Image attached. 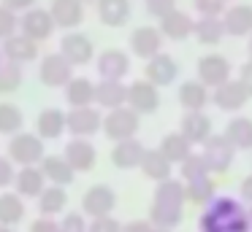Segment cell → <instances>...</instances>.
I'll return each mask as SVG.
<instances>
[{
    "instance_id": "obj_1",
    "label": "cell",
    "mask_w": 252,
    "mask_h": 232,
    "mask_svg": "<svg viewBox=\"0 0 252 232\" xmlns=\"http://www.w3.org/2000/svg\"><path fill=\"white\" fill-rule=\"evenodd\" d=\"M201 232H252L250 213L244 205L230 194L214 197L209 205H203V213L198 219Z\"/></svg>"
},
{
    "instance_id": "obj_2",
    "label": "cell",
    "mask_w": 252,
    "mask_h": 232,
    "mask_svg": "<svg viewBox=\"0 0 252 232\" xmlns=\"http://www.w3.org/2000/svg\"><path fill=\"white\" fill-rule=\"evenodd\" d=\"M46 156L44 151V138L33 132H17L11 140H8V159L19 167L28 165H41Z\"/></svg>"
},
{
    "instance_id": "obj_3",
    "label": "cell",
    "mask_w": 252,
    "mask_h": 232,
    "mask_svg": "<svg viewBox=\"0 0 252 232\" xmlns=\"http://www.w3.org/2000/svg\"><path fill=\"white\" fill-rule=\"evenodd\" d=\"M138 127H141V119H138V113L133 111L130 105L114 108V111H109L103 116V132H106V138L114 140V143L130 140L133 135L138 132Z\"/></svg>"
},
{
    "instance_id": "obj_4",
    "label": "cell",
    "mask_w": 252,
    "mask_h": 232,
    "mask_svg": "<svg viewBox=\"0 0 252 232\" xmlns=\"http://www.w3.org/2000/svg\"><path fill=\"white\" fill-rule=\"evenodd\" d=\"M38 78H41L44 86H52V89H60L63 86V89H65V86L71 84V78H73V65L68 62L60 52L46 54V57L41 59V65H38Z\"/></svg>"
},
{
    "instance_id": "obj_5",
    "label": "cell",
    "mask_w": 252,
    "mask_h": 232,
    "mask_svg": "<svg viewBox=\"0 0 252 232\" xmlns=\"http://www.w3.org/2000/svg\"><path fill=\"white\" fill-rule=\"evenodd\" d=\"M201 156H203V162H206L209 173H225L233 165L236 146L228 140V135H212V138L203 143Z\"/></svg>"
},
{
    "instance_id": "obj_6",
    "label": "cell",
    "mask_w": 252,
    "mask_h": 232,
    "mask_svg": "<svg viewBox=\"0 0 252 232\" xmlns=\"http://www.w3.org/2000/svg\"><path fill=\"white\" fill-rule=\"evenodd\" d=\"M114 205H117L114 189L106 186V183H95L82 197V213L90 216V219H100V216H111Z\"/></svg>"
},
{
    "instance_id": "obj_7",
    "label": "cell",
    "mask_w": 252,
    "mask_h": 232,
    "mask_svg": "<svg viewBox=\"0 0 252 232\" xmlns=\"http://www.w3.org/2000/svg\"><path fill=\"white\" fill-rule=\"evenodd\" d=\"M55 19H52V11L49 8H28L22 14V19H19V32L28 38H33L35 43L46 41V38H52V32H55Z\"/></svg>"
},
{
    "instance_id": "obj_8",
    "label": "cell",
    "mask_w": 252,
    "mask_h": 232,
    "mask_svg": "<svg viewBox=\"0 0 252 232\" xmlns=\"http://www.w3.org/2000/svg\"><path fill=\"white\" fill-rule=\"evenodd\" d=\"M230 73H233V68L222 54H206L198 59V81L206 84L209 89H217L225 81H230Z\"/></svg>"
},
{
    "instance_id": "obj_9",
    "label": "cell",
    "mask_w": 252,
    "mask_h": 232,
    "mask_svg": "<svg viewBox=\"0 0 252 232\" xmlns=\"http://www.w3.org/2000/svg\"><path fill=\"white\" fill-rule=\"evenodd\" d=\"M98 129H103V113L93 105L84 108H71L68 111V132L73 138H90Z\"/></svg>"
},
{
    "instance_id": "obj_10",
    "label": "cell",
    "mask_w": 252,
    "mask_h": 232,
    "mask_svg": "<svg viewBox=\"0 0 252 232\" xmlns=\"http://www.w3.org/2000/svg\"><path fill=\"white\" fill-rule=\"evenodd\" d=\"M93 52H95L93 41H90L84 32H65V35L60 38V54L73 65V68L93 62Z\"/></svg>"
},
{
    "instance_id": "obj_11",
    "label": "cell",
    "mask_w": 252,
    "mask_h": 232,
    "mask_svg": "<svg viewBox=\"0 0 252 232\" xmlns=\"http://www.w3.org/2000/svg\"><path fill=\"white\" fill-rule=\"evenodd\" d=\"M130 52L136 54V57L141 59H152L160 54V49H163V32L158 30V27H136V30L130 32Z\"/></svg>"
},
{
    "instance_id": "obj_12",
    "label": "cell",
    "mask_w": 252,
    "mask_h": 232,
    "mask_svg": "<svg viewBox=\"0 0 252 232\" xmlns=\"http://www.w3.org/2000/svg\"><path fill=\"white\" fill-rule=\"evenodd\" d=\"M127 105L136 113H155L160 108V95L152 81H133L127 86Z\"/></svg>"
},
{
    "instance_id": "obj_13",
    "label": "cell",
    "mask_w": 252,
    "mask_h": 232,
    "mask_svg": "<svg viewBox=\"0 0 252 232\" xmlns=\"http://www.w3.org/2000/svg\"><path fill=\"white\" fill-rule=\"evenodd\" d=\"M250 100V95H247L244 84H241L239 78H230L225 81L222 86H217V89L212 92V103L220 108V111H241L244 108V103Z\"/></svg>"
},
{
    "instance_id": "obj_14",
    "label": "cell",
    "mask_w": 252,
    "mask_h": 232,
    "mask_svg": "<svg viewBox=\"0 0 252 232\" xmlns=\"http://www.w3.org/2000/svg\"><path fill=\"white\" fill-rule=\"evenodd\" d=\"M63 156L71 162V167L76 173H87V170H93V167H95L98 151H95V146L90 143L87 138H73V140H68V143H65Z\"/></svg>"
},
{
    "instance_id": "obj_15",
    "label": "cell",
    "mask_w": 252,
    "mask_h": 232,
    "mask_svg": "<svg viewBox=\"0 0 252 232\" xmlns=\"http://www.w3.org/2000/svg\"><path fill=\"white\" fill-rule=\"evenodd\" d=\"M144 73H147V81H152V84L160 89V86H168V84H174V81H176V76H179V65L174 62L171 54L160 52L158 57L147 59Z\"/></svg>"
},
{
    "instance_id": "obj_16",
    "label": "cell",
    "mask_w": 252,
    "mask_h": 232,
    "mask_svg": "<svg viewBox=\"0 0 252 232\" xmlns=\"http://www.w3.org/2000/svg\"><path fill=\"white\" fill-rule=\"evenodd\" d=\"M52 19L63 30H73L84 22V3L82 0H52L49 5Z\"/></svg>"
},
{
    "instance_id": "obj_17",
    "label": "cell",
    "mask_w": 252,
    "mask_h": 232,
    "mask_svg": "<svg viewBox=\"0 0 252 232\" xmlns=\"http://www.w3.org/2000/svg\"><path fill=\"white\" fill-rule=\"evenodd\" d=\"M144 154H147V149L141 146V140H120L111 149V165L120 167V170H133V167H141Z\"/></svg>"
},
{
    "instance_id": "obj_18",
    "label": "cell",
    "mask_w": 252,
    "mask_h": 232,
    "mask_svg": "<svg viewBox=\"0 0 252 232\" xmlns=\"http://www.w3.org/2000/svg\"><path fill=\"white\" fill-rule=\"evenodd\" d=\"M98 73L100 78L109 81H122L127 73H130V57L120 49H109L98 57Z\"/></svg>"
},
{
    "instance_id": "obj_19",
    "label": "cell",
    "mask_w": 252,
    "mask_h": 232,
    "mask_svg": "<svg viewBox=\"0 0 252 232\" xmlns=\"http://www.w3.org/2000/svg\"><path fill=\"white\" fill-rule=\"evenodd\" d=\"M14 189H17V194H22V197H38L46 189V176H44V170H41V165L19 167L17 176H14Z\"/></svg>"
},
{
    "instance_id": "obj_20",
    "label": "cell",
    "mask_w": 252,
    "mask_h": 232,
    "mask_svg": "<svg viewBox=\"0 0 252 232\" xmlns=\"http://www.w3.org/2000/svg\"><path fill=\"white\" fill-rule=\"evenodd\" d=\"M192 30H195V19L187 11L176 8L160 19V32H163V38H171V41H185L192 35Z\"/></svg>"
},
{
    "instance_id": "obj_21",
    "label": "cell",
    "mask_w": 252,
    "mask_h": 232,
    "mask_svg": "<svg viewBox=\"0 0 252 232\" xmlns=\"http://www.w3.org/2000/svg\"><path fill=\"white\" fill-rule=\"evenodd\" d=\"M222 22H225V32L228 35H233V38L252 35V5H247V3L230 5L222 14Z\"/></svg>"
},
{
    "instance_id": "obj_22",
    "label": "cell",
    "mask_w": 252,
    "mask_h": 232,
    "mask_svg": "<svg viewBox=\"0 0 252 232\" xmlns=\"http://www.w3.org/2000/svg\"><path fill=\"white\" fill-rule=\"evenodd\" d=\"M3 54H6L8 62H17V65L33 62V59L38 57V43H35L33 38L17 32V35H11L8 41H3Z\"/></svg>"
},
{
    "instance_id": "obj_23",
    "label": "cell",
    "mask_w": 252,
    "mask_h": 232,
    "mask_svg": "<svg viewBox=\"0 0 252 232\" xmlns=\"http://www.w3.org/2000/svg\"><path fill=\"white\" fill-rule=\"evenodd\" d=\"M182 135H185L190 143H206L212 138V119L203 111H187L182 116Z\"/></svg>"
},
{
    "instance_id": "obj_24",
    "label": "cell",
    "mask_w": 252,
    "mask_h": 232,
    "mask_svg": "<svg viewBox=\"0 0 252 232\" xmlns=\"http://www.w3.org/2000/svg\"><path fill=\"white\" fill-rule=\"evenodd\" d=\"M35 129L44 140H57L68 129V113H63L60 108H44L35 119Z\"/></svg>"
},
{
    "instance_id": "obj_25",
    "label": "cell",
    "mask_w": 252,
    "mask_h": 232,
    "mask_svg": "<svg viewBox=\"0 0 252 232\" xmlns=\"http://www.w3.org/2000/svg\"><path fill=\"white\" fill-rule=\"evenodd\" d=\"M185 219V205L179 203H163V200H152V208H149V221L155 227H163V230H174L182 224Z\"/></svg>"
},
{
    "instance_id": "obj_26",
    "label": "cell",
    "mask_w": 252,
    "mask_h": 232,
    "mask_svg": "<svg viewBox=\"0 0 252 232\" xmlns=\"http://www.w3.org/2000/svg\"><path fill=\"white\" fill-rule=\"evenodd\" d=\"M41 170H44L46 181L55 183V186H68V183H73V178H76V170L71 167V162H68L65 156H60V154L44 156Z\"/></svg>"
},
{
    "instance_id": "obj_27",
    "label": "cell",
    "mask_w": 252,
    "mask_h": 232,
    "mask_svg": "<svg viewBox=\"0 0 252 232\" xmlns=\"http://www.w3.org/2000/svg\"><path fill=\"white\" fill-rule=\"evenodd\" d=\"M95 103L106 111H114V108L127 105V86L122 81H109V78H100L98 92H95Z\"/></svg>"
},
{
    "instance_id": "obj_28",
    "label": "cell",
    "mask_w": 252,
    "mask_h": 232,
    "mask_svg": "<svg viewBox=\"0 0 252 232\" xmlns=\"http://www.w3.org/2000/svg\"><path fill=\"white\" fill-rule=\"evenodd\" d=\"M95 92H98V84H93L84 76H73L71 84L65 86V100L71 108H84L95 103Z\"/></svg>"
},
{
    "instance_id": "obj_29",
    "label": "cell",
    "mask_w": 252,
    "mask_h": 232,
    "mask_svg": "<svg viewBox=\"0 0 252 232\" xmlns=\"http://www.w3.org/2000/svg\"><path fill=\"white\" fill-rule=\"evenodd\" d=\"M192 35H195L198 43H203V46H217V43L228 35V32H225L222 16H201V19L195 22Z\"/></svg>"
},
{
    "instance_id": "obj_30",
    "label": "cell",
    "mask_w": 252,
    "mask_h": 232,
    "mask_svg": "<svg viewBox=\"0 0 252 232\" xmlns=\"http://www.w3.org/2000/svg\"><path fill=\"white\" fill-rule=\"evenodd\" d=\"M98 19L106 27H122L130 19V0H98Z\"/></svg>"
},
{
    "instance_id": "obj_31",
    "label": "cell",
    "mask_w": 252,
    "mask_h": 232,
    "mask_svg": "<svg viewBox=\"0 0 252 232\" xmlns=\"http://www.w3.org/2000/svg\"><path fill=\"white\" fill-rule=\"evenodd\" d=\"M212 100L209 95V86L201 84V81H185L179 86V105L185 111H203V105Z\"/></svg>"
},
{
    "instance_id": "obj_32",
    "label": "cell",
    "mask_w": 252,
    "mask_h": 232,
    "mask_svg": "<svg viewBox=\"0 0 252 232\" xmlns=\"http://www.w3.org/2000/svg\"><path fill=\"white\" fill-rule=\"evenodd\" d=\"M171 167H174V162L165 159V154L160 149H147V154H144V159H141L144 176L152 178V181H168Z\"/></svg>"
},
{
    "instance_id": "obj_33",
    "label": "cell",
    "mask_w": 252,
    "mask_h": 232,
    "mask_svg": "<svg viewBox=\"0 0 252 232\" xmlns=\"http://www.w3.org/2000/svg\"><path fill=\"white\" fill-rule=\"evenodd\" d=\"M160 151L165 154V159H168V162H174V165L179 162V165H182V162L192 154V143L182 132H168L163 138V143H160Z\"/></svg>"
},
{
    "instance_id": "obj_34",
    "label": "cell",
    "mask_w": 252,
    "mask_h": 232,
    "mask_svg": "<svg viewBox=\"0 0 252 232\" xmlns=\"http://www.w3.org/2000/svg\"><path fill=\"white\" fill-rule=\"evenodd\" d=\"M65 205H68L65 186H55V183H49V186L38 194V210H41V216H57L63 208H65Z\"/></svg>"
},
{
    "instance_id": "obj_35",
    "label": "cell",
    "mask_w": 252,
    "mask_h": 232,
    "mask_svg": "<svg viewBox=\"0 0 252 232\" xmlns=\"http://www.w3.org/2000/svg\"><path fill=\"white\" fill-rule=\"evenodd\" d=\"M225 135H228V140L236 146V149L250 151L252 149V119H247V116L230 119L228 127H225Z\"/></svg>"
},
{
    "instance_id": "obj_36",
    "label": "cell",
    "mask_w": 252,
    "mask_h": 232,
    "mask_svg": "<svg viewBox=\"0 0 252 232\" xmlns=\"http://www.w3.org/2000/svg\"><path fill=\"white\" fill-rule=\"evenodd\" d=\"M25 219V203H22V194L17 192H3L0 194V224H19Z\"/></svg>"
},
{
    "instance_id": "obj_37",
    "label": "cell",
    "mask_w": 252,
    "mask_h": 232,
    "mask_svg": "<svg viewBox=\"0 0 252 232\" xmlns=\"http://www.w3.org/2000/svg\"><path fill=\"white\" fill-rule=\"evenodd\" d=\"M185 192H187V203H195V205H209L214 197H217V189H214L212 178H198V181H187L185 183Z\"/></svg>"
},
{
    "instance_id": "obj_38",
    "label": "cell",
    "mask_w": 252,
    "mask_h": 232,
    "mask_svg": "<svg viewBox=\"0 0 252 232\" xmlns=\"http://www.w3.org/2000/svg\"><path fill=\"white\" fill-rule=\"evenodd\" d=\"M25 116L14 103H0V135H17L22 132Z\"/></svg>"
},
{
    "instance_id": "obj_39",
    "label": "cell",
    "mask_w": 252,
    "mask_h": 232,
    "mask_svg": "<svg viewBox=\"0 0 252 232\" xmlns=\"http://www.w3.org/2000/svg\"><path fill=\"white\" fill-rule=\"evenodd\" d=\"M152 200H163V203H179V205H185V200H187L185 183L176 181V178L160 181L158 189H155V197H152Z\"/></svg>"
},
{
    "instance_id": "obj_40",
    "label": "cell",
    "mask_w": 252,
    "mask_h": 232,
    "mask_svg": "<svg viewBox=\"0 0 252 232\" xmlns=\"http://www.w3.org/2000/svg\"><path fill=\"white\" fill-rule=\"evenodd\" d=\"M22 78H25V73H22V65H17V62H8V59H6V65L0 68V95H8V92H17L19 86H22Z\"/></svg>"
},
{
    "instance_id": "obj_41",
    "label": "cell",
    "mask_w": 252,
    "mask_h": 232,
    "mask_svg": "<svg viewBox=\"0 0 252 232\" xmlns=\"http://www.w3.org/2000/svg\"><path fill=\"white\" fill-rule=\"evenodd\" d=\"M206 176H209V167L201 154H190L182 162V178L185 181H198V178H206Z\"/></svg>"
},
{
    "instance_id": "obj_42",
    "label": "cell",
    "mask_w": 252,
    "mask_h": 232,
    "mask_svg": "<svg viewBox=\"0 0 252 232\" xmlns=\"http://www.w3.org/2000/svg\"><path fill=\"white\" fill-rule=\"evenodd\" d=\"M17 11H11L8 5H0V41H8L11 35H17Z\"/></svg>"
},
{
    "instance_id": "obj_43",
    "label": "cell",
    "mask_w": 252,
    "mask_h": 232,
    "mask_svg": "<svg viewBox=\"0 0 252 232\" xmlns=\"http://www.w3.org/2000/svg\"><path fill=\"white\" fill-rule=\"evenodd\" d=\"M225 3L228 0H192V5H195V11L201 16H222L228 11Z\"/></svg>"
},
{
    "instance_id": "obj_44",
    "label": "cell",
    "mask_w": 252,
    "mask_h": 232,
    "mask_svg": "<svg viewBox=\"0 0 252 232\" xmlns=\"http://www.w3.org/2000/svg\"><path fill=\"white\" fill-rule=\"evenodd\" d=\"M144 3H147V14L158 16V19H163L171 11H176V0H144Z\"/></svg>"
},
{
    "instance_id": "obj_45",
    "label": "cell",
    "mask_w": 252,
    "mask_h": 232,
    "mask_svg": "<svg viewBox=\"0 0 252 232\" xmlns=\"http://www.w3.org/2000/svg\"><path fill=\"white\" fill-rule=\"evenodd\" d=\"M87 221H84V216L82 213H68V216H63V221H60V232H87Z\"/></svg>"
},
{
    "instance_id": "obj_46",
    "label": "cell",
    "mask_w": 252,
    "mask_h": 232,
    "mask_svg": "<svg viewBox=\"0 0 252 232\" xmlns=\"http://www.w3.org/2000/svg\"><path fill=\"white\" fill-rule=\"evenodd\" d=\"M87 232H122V224L111 216H100V219H93L87 227Z\"/></svg>"
},
{
    "instance_id": "obj_47",
    "label": "cell",
    "mask_w": 252,
    "mask_h": 232,
    "mask_svg": "<svg viewBox=\"0 0 252 232\" xmlns=\"http://www.w3.org/2000/svg\"><path fill=\"white\" fill-rule=\"evenodd\" d=\"M14 162L8 156H0V189H6L8 183H14Z\"/></svg>"
},
{
    "instance_id": "obj_48",
    "label": "cell",
    "mask_w": 252,
    "mask_h": 232,
    "mask_svg": "<svg viewBox=\"0 0 252 232\" xmlns=\"http://www.w3.org/2000/svg\"><path fill=\"white\" fill-rule=\"evenodd\" d=\"M30 232H60V221H55L52 216H41L30 224Z\"/></svg>"
},
{
    "instance_id": "obj_49",
    "label": "cell",
    "mask_w": 252,
    "mask_h": 232,
    "mask_svg": "<svg viewBox=\"0 0 252 232\" xmlns=\"http://www.w3.org/2000/svg\"><path fill=\"white\" fill-rule=\"evenodd\" d=\"M239 81L244 84L247 95L252 97V62H244V65H241V70H239Z\"/></svg>"
},
{
    "instance_id": "obj_50",
    "label": "cell",
    "mask_w": 252,
    "mask_h": 232,
    "mask_svg": "<svg viewBox=\"0 0 252 232\" xmlns=\"http://www.w3.org/2000/svg\"><path fill=\"white\" fill-rule=\"evenodd\" d=\"M155 224L152 221H130V224L122 227V232H152Z\"/></svg>"
},
{
    "instance_id": "obj_51",
    "label": "cell",
    "mask_w": 252,
    "mask_h": 232,
    "mask_svg": "<svg viewBox=\"0 0 252 232\" xmlns=\"http://www.w3.org/2000/svg\"><path fill=\"white\" fill-rule=\"evenodd\" d=\"M3 5H8L11 11H28L35 5V0H3Z\"/></svg>"
},
{
    "instance_id": "obj_52",
    "label": "cell",
    "mask_w": 252,
    "mask_h": 232,
    "mask_svg": "<svg viewBox=\"0 0 252 232\" xmlns=\"http://www.w3.org/2000/svg\"><path fill=\"white\" fill-rule=\"evenodd\" d=\"M239 192H241V200H247V203H252V176H247L244 181H241Z\"/></svg>"
},
{
    "instance_id": "obj_53",
    "label": "cell",
    "mask_w": 252,
    "mask_h": 232,
    "mask_svg": "<svg viewBox=\"0 0 252 232\" xmlns=\"http://www.w3.org/2000/svg\"><path fill=\"white\" fill-rule=\"evenodd\" d=\"M6 65V54H3V46H0V68Z\"/></svg>"
},
{
    "instance_id": "obj_54",
    "label": "cell",
    "mask_w": 252,
    "mask_h": 232,
    "mask_svg": "<svg viewBox=\"0 0 252 232\" xmlns=\"http://www.w3.org/2000/svg\"><path fill=\"white\" fill-rule=\"evenodd\" d=\"M0 232H14L11 227H6V224H0Z\"/></svg>"
},
{
    "instance_id": "obj_55",
    "label": "cell",
    "mask_w": 252,
    "mask_h": 232,
    "mask_svg": "<svg viewBox=\"0 0 252 232\" xmlns=\"http://www.w3.org/2000/svg\"><path fill=\"white\" fill-rule=\"evenodd\" d=\"M152 232H171V230H163V227H155Z\"/></svg>"
},
{
    "instance_id": "obj_56",
    "label": "cell",
    "mask_w": 252,
    "mask_h": 232,
    "mask_svg": "<svg viewBox=\"0 0 252 232\" xmlns=\"http://www.w3.org/2000/svg\"><path fill=\"white\" fill-rule=\"evenodd\" d=\"M250 62H252V35H250Z\"/></svg>"
},
{
    "instance_id": "obj_57",
    "label": "cell",
    "mask_w": 252,
    "mask_h": 232,
    "mask_svg": "<svg viewBox=\"0 0 252 232\" xmlns=\"http://www.w3.org/2000/svg\"><path fill=\"white\" fill-rule=\"evenodd\" d=\"M82 3H98V0H82Z\"/></svg>"
},
{
    "instance_id": "obj_58",
    "label": "cell",
    "mask_w": 252,
    "mask_h": 232,
    "mask_svg": "<svg viewBox=\"0 0 252 232\" xmlns=\"http://www.w3.org/2000/svg\"><path fill=\"white\" fill-rule=\"evenodd\" d=\"M250 221H252V210H250Z\"/></svg>"
}]
</instances>
